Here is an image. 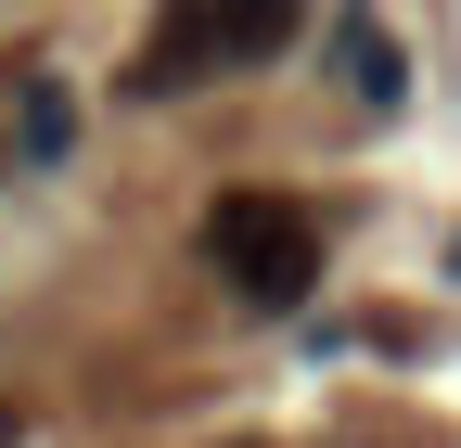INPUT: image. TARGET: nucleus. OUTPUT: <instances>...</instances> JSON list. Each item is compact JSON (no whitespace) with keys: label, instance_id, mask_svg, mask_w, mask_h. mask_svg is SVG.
Instances as JSON below:
<instances>
[{"label":"nucleus","instance_id":"nucleus-1","mask_svg":"<svg viewBox=\"0 0 461 448\" xmlns=\"http://www.w3.org/2000/svg\"><path fill=\"white\" fill-rule=\"evenodd\" d=\"M295 26H308V0H167L154 39H141V77H129V90H205V77H244V65H269Z\"/></svg>","mask_w":461,"mask_h":448},{"label":"nucleus","instance_id":"nucleus-4","mask_svg":"<svg viewBox=\"0 0 461 448\" xmlns=\"http://www.w3.org/2000/svg\"><path fill=\"white\" fill-rule=\"evenodd\" d=\"M0 448H14V423H0Z\"/></svg>","mask_w":461,"mask_h":448},{"label":"nucleus","instance_id":"nucleus-2","mask_svg":"<svg viewBox=\"0 0 461 448\" xmlns=\"http://www.w3.org/2000/svg\"><path fill=\"white\" fill-rule=\"evenodd\" d=\"M205 256H218V282L244 295V308H308L321 282V218L295 193H218L205 205Z\"/></svg>","mask_w":461,"mask_h":448},{"label":"nucleus","instance_id":"nucleus-3","mask_svg":"<svg viewBox=\"0 0 461 448\" xmlns=\"http://www.w3.org/2000/svg\"><path fill=\"white\" fill-rule=\"evenodd\" d=\"M333 65H346V90H359L372 116H397V103H411V51H397L384 13H346V26H333Z\"/></svg>","mask_w":461,"mask_h":448},{"label":"nucleus","instance_id":"nucleus-5","mask_svg":"<svg viewBox=\"0 0 461 448\" xmlns=\"http://www.w3.org/2000/svg\"><path fill=\"white\" fill-rule=\"evenodd\" d=\"M230 448H257V435H230Z\"/></svg>","mask_w":461,"mask_h":448}]
</instances>
